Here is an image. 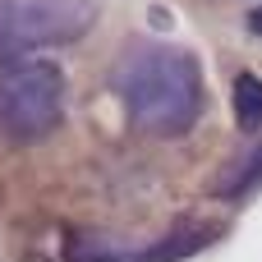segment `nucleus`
<instances>
[{"instance_id": "obj_1", "label": "nucleus", "mask_w": 262, "mask_h": 262, "mask_svg": "<svg viewBox=\"0 0 262 262\" xmlns=\"http://www.w3.org/2000/svg\"><path fill=\"white\" fill-rule=\"evenodd\" d=\"M111 92L120 97L129 124L152 138H184L207 101L193 51L170 41H124L111 69Z\"/></svg>"}, {"instance_id": "obj_2", "label": "nucleus", "mask_w": 262, "mask_h": 262, "mask_svg": "<svg viewBox=\"0 0 262 262\" xmlns=\"http://www.w3.org/2000/svg\"><path fill=\"white\" fill-rule=\"evenodd\" d=\"M97 0H0V69L28 64L51 46L88 37Z\"/></svg>"}, {"instance_id": "obj_3", "label": "nucleus", "mask_w": 262, "mask_h": 262, "mask_svg": "<svg viewBox=\"0 0 262 262\" xmlns=\"http://www.w3.org/2000/svg\"><path fill=\"white\" fill-rule=\"evenodd\" d=\"M64 115V69L55 60H28L0 69V134L9 143H41Z\"/></svg>"}, {"instance_id": "obj_4", "label": "nucleus", "mask_w": 262, "mask_h": 262, "mask_svg": "<svg viewBox=\"0 0 262 262\" xmlns=\"http://www.w3.org/2000/svg\"><path fill=\"white\" fill-rule=\"evenodd\" d=\"M235 120L244 134L262 129V78L258 74H239L235 78Z\"/></svg>"}, {"instance_id": "obj_5", "label": "nucleus", "mask_w": 262, "mask_h": 262, "mask_svg": "<svg viewBox=\"0 0 262 262\" xmlns=\"http://www.w3.org/2000/svg\"><path fill=\"white\" fill-rule=\"evenodd\" d=\"M262 180V147H253L249 157H239L221 180H216V193H226V198H235V193H244V189H253Z\"/></svg>"}, {"instance_id": "obj_6", "label": "nucleus", "mask_w": 262, "mask_h": 262, "mask_svg": "<svg viewBox=\"0 0 262 262\" xmlns=\"http://www.w3.org/2000/svg\"><path fill=\"white\" fill-rule=\"evenodd\" d=\"M249 28H253V32H258V37H262V5H258V9H253V14H249Z\"/></svg>"}]
</instances>
